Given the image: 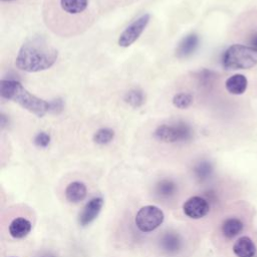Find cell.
I'll list each match as a JSON object with an SVG mask.
<instances>
[{"label":"cell","mask_w":257,"mask_h":257,"mask_svg":"<svg viewBox=\"0 0 257 257\" xmlns=\"http://www.w3.org/2000/svg\"><path fill=\"white\" fill-rule=\"evenodd\" d=\"M0 94L3 98L17 102L38 117H42L49 112V101L35 96L17 80L2 79L0 82Z\"/></svg>","instance_id":"7a4b0ae2"},{"label":"cell","mask_w":257,"mask_h":257,"mask_svg":"<svg viewBox=\"0 0 257 257\" xmlns=\"http://www.w3.org/2000/svg\"><path fill=\"white\" fill-rule=\"evenodd\" d=\"M243 227H244V224L239 218L232 217V218L226 219L223 222L221 230H222V234L226 238L232 239L242 232Z\"/></svg>","instance_id":"9a60e30c"},{"label":"cell","mask_w":257,"mask_h":257,"mask_svg":"<svg viewBox=\"0 0 257 257\" xmlns=\"http://www.w3.org/2000/svg\"><path fill=\"white\" fill-rule=\"evenodd\" d=\"M150 19L151 15L149 13H145L137 18L135 21H133L128 26H126L117 39L118 45L120 47H128L135 41H137V39L146 29L148 23L150 22Z\"/></svg>","instance_id":"8992f818"},{"label":"cell","mask_w":257,"mask_h":257,"mask_svg":"<svg viewBox=\"0 0 257 257\" xmlns=\"http://www.w3.org/2000/svg\"><path fill=\"white\" fill-rule=\"evenodd\" d=\"M199 45V37L197 34L192 33L184 37L177 46L176 54L178 57L183 58L191 55Z\"/></svg>","instance_id":"30bf717a"},{"label":"cell","mask_w":257,"mask_h":257,"mask_svg":"<svg viewBox=\"0 0 257 257\" xmlns=\"http://www.w3.org/2000/svg\"><path fill=\"white\" fill-rule=\"evenodd\" d=\"M164 212L159 207L148 205L138 211L135 222L142 232L147 233L157 229L164 222Z\"/></svg>","instance_id":"5b68a950"},{"label":"cell","mask_w":257,"mask_h":257,"mask_svg":"<svg viewBox=\"0 0 257 257\" xmlns=\"http://www.w3.org/2000/svg\"><path fill=\"white\" fill-rule=\"evenodd\" d=\"M247 85H248L247 78L243 74H234L230 76L225 82L226 89L230 93L236 94V95L244 93L245 90L247 89Z\"/></svg>","instance_id":"4fadbf2b"},{"label":"cell","mask_w":257,"mask_h":257,"mask_svg":"<svg viewBox=\"0 0 257 257\" xmlns=\"http://www.w3.org/2000/svg\"><path fill=\"white\" fill-rule=\"evenodd\" d=\"M114 138V132L108 127H102L95 132L93 135L94 143L98 145H106L110 143Z\"/></svg>","instance_id":"d6986e66"},{"label":"cell","mask_w":257,"mask_h":257,"mask_svg":"<svg viewBox=\"0 0 257 257\" xmlns=\"http://www.w3.org/2000/svg\"><path fill=\"white\" fill-rule=\"evenodd\" d=\"M160 245L165 252L174 254L182 248V238L177 233L168 232L162 237Z\"/></svg>","instance_id":"7c38bea8"},{"label":"cell","mask_w":257,"mask_h":257,"mask_svg":"<svg viewBox=\"0 0 257 257\" xmlns=\"http://www.w3.org/2000/svg\"><path fill=\"white\" fill-rule=\"evenodd\" d=\"M102 205L103 200L100 197H95L88 201V203H86L82 212L79 215V224L81 226H86L89 223H91L99 214Z\"/></svg>","instance_id":"ba28073f"},{"label":"cell","mask_w":257,"mask_h":257,"mask_svg":"<svg viewBox=\"0 0 257 257\" xmlns=\"http://www.w3.org/2000/svg\"><path fill=\"white\" fill-rule=\"evenodd\" d=\"M154 136L157 140L164 143L186 142L192 138V128L185 122L164 123L156 128Z\"/></svg>","instance_id":"277c9868"},{"label":"cell","mask_w":257,"mask_h":257,"mask_svg":"<svg viewBox=\"0 0 257 257\" xmlns=\"http://www.w3.org/2000/svg\"><path fill=\"white\" fill-rule=\"evenodd\" d=\"M157 194L163 198H169L173 196L177 191V185L172 180H161L156 187Z\"/></svg>","instance_id":"e0dca14e"},{"label":"cell","mask_w":257,"mask_h":257,"mask_svg":"<svg viewBox=\"0 0 257 257\" xmlns=\"http://www.w3.org/2000/svg\"><path fill=\"white\" fill-rule=\"evenodd\" d=\"M58 52L41 39L25 42L19 49L15 65L26 72H38L50 68L57 59Z\"/></svg>","instance_id":"6da1fadb"},{"label":"cell","mask_w":257,"mask_h":257,"mask_svg":"<svg viewBox=\"0 0 257 257\" xmlns=\"http://www.w3.org/2000/svg\"><path fill=\"white\" fill-rule=\"evenodd\" d=\"M41 257H54V256H51V255H49V254H46V255H44V256H41Z\"/></svg>","instance_id":"d4e9b609"},{"label":"cell","mask_w":257,"mask_h":257,"mask_svg":"<svg viewBox=\"0 0 257 257\" xmlns=\"http://www.w3.org/2000/svg\"><path fill=\"white\" fill-rule=\"evenodd\" d=\"M172 101L175 107L180 109H185L192 104L193 95L189 92H179L174 95Z\"/></svg>","instance_id":"ffe728a7"},{"label":"cell","mask_w":257,"mask_h":257,"mask_svg":"<svg viewBox=\"0 0 257 257\" xmlns=\"http://www.w3.org/2000/svg\"><path fill=\"white\" fill-rule=\"evenodd\" d=\"M124 100L133 107H140L145 102V95L139 89H131L125 93Z\"/></svg>","instance_id":"ac0fdd59"},{"label":"cell","mask_w":257,"mask_h":257,"mask_svg":"<svg viewBox=\"0 0 257 257\" xmlns=\"http://www.w3.org/2000/svg\"><path fill=\"white\" fill-rule=\"evenodd\" d=\"M31 222L26 218L18 217L12 220L9 225V234L15 239H21L31 231Z\"/></svg>","instance_id":"8fae6325"},{"label":"cell","mask_w":257,"mask_h":257,"mask_svg":"<svg viewBox=\"0 0 257 257\" xmlns=\"http://www.w3.org/2000/svg\"><path fill=\"white\" fill-rule=\"evenodd\" d=\"M194 172H195V175L197 176V178H199L200 180L208 179L213 172L212 164L207 161H202L195 167Z\"/></svg>","instance_id":"44dd1931"},{"label":"cell","mask_w":257,"mask_h":257,"mask_svg":"<svg viewBox=\"0 0 257 257\" xmlns=\"http://www.w3.org/2000/svg\"><path fill=\"white\" fill-rule=\"evenodd\" d=\"M2 2H10V1H13V0H1Z\"/></svg>","instance_id":"484cf974"},{"label":"cell","mask_w":257,"mask_h":257,"mask_svg":"<svg viewBox=\"0 0 257 257\" xmlns=\"http://www.w3.org/2000/svg\"><path fill=\"white\" fill-rule=\"evenodd\" d=\"M249 43H250L251 47L257 49V31L254 32V33L250 36V38H249Z\"/></svg>","instance_id":"cb8c5ba5"},{"label":"cell","mask_w":257,"mask_h":257,"mask_svg":"<svg viewBox=\"0 0 257 257\" xmlns=\"http://www.w3.org/2000/svg\"><path fill=\"white\" fill-rule=\"evenodd\" d=\"M59 5L65 13L76 15L86 10L88 0H59Z\"/></svg>","instance_id":"2e32d148"},{"label":"cell","mask_w":257,"mask_h":257,"mask_svg":"<svg viewBox=\"0 0 257 257\" xmlns=\"http://www.w3.org/2000/svg\"><path fill=\"white\" fill-rule=\"evenodd\" d=\"M227 69H248L257 64V49L242 44H233L228 47L222 57Z\"/></svg>","instance_id":"3957f363"},{"label":"cell","mask_w":257,"mask_h":257,"mask_svg":"<svg viewBox=\"0 0 257 257\" xmlns=\"http://www.w3.org/2000/svg\"><path fill=\"white\" fill-rule=\"evenodd\" d=\"M50 143V136L45 132L38 133L34 138V144L39 148H46Z\"/></svg>","instance_id":"7402d4cb"},{"label":"cell","mask_w":257,"mask_h":257,"mask_svg":"<svg viewBox=\"0 0 257 257\" xmlns=\"http://www.w3.org/2000/svg\"><path fill=\"white\" fill-rule=\"evenodd\" d=\"M233 252L237 257H254L256 246L248 236H242L233 245Z\"/></svg>","instance_id":"9c48e42d"},{"label":"cell","mask_w":257,"mask_h":257,"mask_svg":"<svg viewBox=\"0 0 257 257\" xmlns=\"http://www.w3.org/2000/svg\"><path fill=\"white\" fill-rule=\"evenodd\" d=\"M86 187L81 182H72L65 189V197L69 202L77 203L82 201L86 196Z\"/></svg>","instance_id":"5bb4252c"},{"label":"cell","mask_w":257,"mask_h":257,"mask_svg":"<svg viewBox=\"0 0 257 257\" xmlns=\"http://www.w3.org/2000/svg\"><path fill=\"white\" fill-rule=\"evenodd\" d=\"M63 109V101L61 98H55L49 101V111L52 113H59Z\"/></svg>","instance_id":"603a6c76"},{"label":"cell","mask_w":257,"mask_h":257,"mask_svg":"<svg viewBox=\"0 0 257 257\" xmlns=\"http://www.w3.org/2000/svg\"><path fill=\"white\" fill-rule=\"evenodd\" d=\"M210 206L206 199L200 196L189 198L183 205V211L191 219H200L208 214Z\"/></svg>","instance_id":"52a82bcc"}]
</instances>
